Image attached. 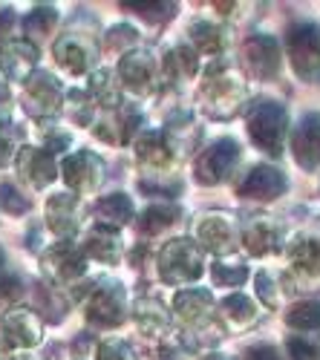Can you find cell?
Instances as JSON below:
<instances>
[{
  "label": "cell",
  "instance_id": "1",
  "mask_svg": "<svg viewBox=\"0 0 320 360\" xmlns=\"http://www.w3.org/2000/svg\"><path fill=\"white\" fill-rule=\"evenodd\" d=\"M159 274L170 285L193 283L202 277V254L191 239H173L159 254Z\"/></svg>",
  "mask_w": 320,
  "mask_h": 360
},
{
  "label": "cell",
  "instance_id": "2",
  "mask_svg": "<svg viewBox=\"0 0 320 360\" xmlns=\"http://www.w3.org/2000/svg\"><path fill=\"white\" fill-rule=\"evenodd\" d=\"M248 136L254 144L266 153L277 156L283 150V136H286V112L280 104L271 101H260L248 112Z\"/></svg>",
  "mask_w": 320,
  "mask_h": 360
},
{
  "label": "cell",
  "instance_id": "3",
  "mask_svg": "<svg viewBox=\"0 0 320 360\" xmlns=\"http://www.w3.org/2000/svg\"><path fill=\"white\" fill-rule=\"evenodd\" d=\"M23 110L32 118H46L61 110V84L49 72H32L23 81Z\"/></svg>",
  "mask_w": 320,
  "mask_h": 360
},
{
  "label": "cell",
  "instance_id": "4",
  "mask_svg": "<svg viewBox=\"0 0 320 360\" xmlns=\"http://www.w3.org/2000/svg\"><path fill=\"white\" fill-rule=\"evenodd\" d=\"M288 55L300 78L320 81V32L314 26H297L288 32Z\"/></svg>",
  "mask_w": 320,
  "mask_h": 360
},
{
  "label": "cell",
  "instance_id": "5",
  "mask_svg": "<svg viewBox=\"0 0 320 360\" xmlns=\"http://www.w3.org/2000/svg\"><path fill=\"white\" fill-rule=\"evenodd\" d=\"M237 159H240L237 141L219 139L217 144H211L205 153L199 156V162H196V179H199L202 185H217V182H222V179L231 170H234Z\"/></svg>",
  "mask_w": 320,
  "mask_h": 360
},
{
  "label": "cell",
  "instance_id": "6",
  "mask_svg": "<svg viewBox=\"0 0 320 360\" xmlns=\"http://www.w3.org/2000/svg\"><path fill=\"white\" fill-rule=\"evenodd\" d=\"M87 320L96 326H119L124 320V294L119 285L104 283L93 291V297L87 300Z\"/></svg>",
  "mask_w": 320,
  "mask_h": 360
},
{
  "label": "cell",
  "instance_id": "7",
  "mask_svg": "<svg viewBox=\"0 0 320 360\" xmlns=\"http://www.w3.org/2000/svg\"><path fill=\"white\" fill-rule=\"evenodd\" d=\"M64 182L70 191H78V193H87V191H96L101 185V159L87 153V150H81V153H72L64 159Z\"/></svg>",
  "mask_w": 320,
  "mask_h": 360
},
{
  "label": "cell",
  "instance_id": "8",
  "mask_svg": "<svg viewBox=\"0 0 320 360\" xmlns=\"http://www.w3.org/2000/svg\"><path fill=\"white\" fill-rule=\"evenodd\" d=\"M4 338L15 349H32L41 340V317L32 309H12L0 320Z\"/></svg>",
  "mask_w": 320,
  "mask_h": 360
},
{
  "label": "cell",
  "instance_id": "9",
  "mask_svg": "<svg viewBox=\"0 0 320 360\" xmlns=\"http://www.w3.org/2000/svg\"><path fill=\"white\" fill-rule=\"evenodd\" d=\"M243 58H245V70L257 78H274L280 70V46L274 38L266 35L248 38V44L243 46Z\"/></svg>",
  "mask_w": 320,
  "mask_h": 360
},
{
  "label": "cell",
  "instance_id": "10",
  "mask_svg": "<svg viewBox=\"0 0 320 360\" xmlns=\"http://www.w3.org/2000/svg\"><path fill=\"white\" fill-rule=\"evenodd\" d=\"M18 173L26 185L32 188H46L49 182H55V162L49 150H38V147H23L18 153Z\"/></svg>",
  "mask_w": 320,
  "mask_h": 360
},
{
  "label": "cell",
  "instance_id": "11",
  "mask_svg": "<svg viewBox=\"0 0 320 360\" xmlns=\"http://www.w3.org/2000/svg\"><path fill=\"white\" fill-rule=\"evenodd\" d=\"M38 64V49L29 41H9L0 46V72L12 81H26Z\"/></svg>",
  "mask_w": 320,
  "mask_h": 360
},
{
  "label": "cell",
  "instance_id": "12",
  "mask_svg": "<svg viewBox=\"0 0 320 360\" xmlns=\"http://www.w3.org/2000/svg\"><path fill=\"white\" fill-rule=\"evenodd\" d=\"M119 78L130 93H148L151 89V84H153V78H156V67H153V58L148 55V52H139V49H133V52H127L124 58H122V64H119Z\"/></svg>",
  "mask_w": 320,
  "mask_h": 360
},
{
  "label": "cell",
  "instance_id": "13",
  "mask_svg": "<svg viewBox=\"0 0 320 360\" xmlns=\"http://www.w3.org/2000/svg\"><path fill=\"white\" fill-rule=\"evenodd\" d=\"M292 150H295L297 165H303L306 170L320 167V115L317 112L306 115L297 124L295 139H292Z\"/></svg>",
  "mask_w": 320,
  "mask_h": 360
},
{
  "label": "cell",
  "instance_id": "14",
  "mask_svg": "<svg viewBox=\"0 0 320 360\" xmlns=\"http://www.w3.org/2000/svg\"><path fill=\"white\" fill-rule=\"evenodd\" d=\"M240 98H243V84H237L231 75L214 78L205 86V93H202V104H205V110L211 115H219V118L234 112L240 107Z\"/></svg>",
  "mask_w": 320,
  "mask_h": 360
},
{
  "label": "cell",
  "instance_id": "15",
  "mask_svg": "<svg viewBox=\"0 0 320 360\" xmlns=\"http://www.w3.org/2000/svg\"><path fill=\"white\" fill-rule=\"evenodd\" d=\"M46 271L61 283H75L87 271V259L78 248H72L70 243H61L46 251Z\"/></svg>",
  "mask_w": 320,
  "mask_h": 360
},
{
  "label": "cell",
  "instance_id": "16",
  "mask_svg": "<svg viewBox=\"0 0 320 360\" xmlns=\"http://www.w3.org/2000/svg\"><path fill=\"white\" fill-rule=\"evenodd\" d=\"M55 61L61 64L67 72L81 75L93 64V44L84 35H64L55 44Z\"/></svg>",
  "mask_w": 320,
  "mask_h": 360
},
{
  "label": "cell",
  "instance_id": "17",
  "mask_svg": "<svg viewBox=\"0 0 320 360\" xmlns=\"http://www.w3.org/2000/svg\"><path fill=\"white\" fill-rule=\"evenodd\" d=\"M286 191V179L277 167H269V165H260L254 167L240 185V193L243 196H251V199H274Z\"/></svg>",
  "mask_w": 320,
  "mask_h": 360
},
{
  "label": "cell",
  "instance_id": "18",
  "mask_svg": "<svg viewBox=\"0 0 320 360\" xmlns=\"http://www.w3.org/2000/svg\"><path fill=\"white\" fill-rule=\"evenodd\" d=\"M75 207H78V202L72 193H58L46 202V222L58 236H64V239L75 236V231H78Z\"/></svg>",
  "mask_w": 320,
  "mask_h": 360
},
{
  "label": "cell",
  "instance_id": "19",
  "mask_svg": "<svg viewBox=\"0 0 320 360\" xmlns=\"http://www.w3.org/2000/svg\"><path fill=\"white\" fill-rule=\"evenodd\" d=\"M136 153H139V162L153 173H165L170 167V147L162 133H144L136 141Z\"/></svg>",
  "mask_w": 320,
  "mask_h": 360
},
{
  "label": "cell",
  "instance_id": "20",
  "mask_svg": "<svg viewBox=\"0 0 320 360\" xmlns=\"http://www.w3.org/2000/svg\"><path fill=\"white\" fill-rule=\"evenodd\" d=\"M130 217H133V202H130V196H124V193H110V196H104V199L96 205V219H98L104 228H110V231L127 225Z\"/></svg>",
  "mask_w": 320,
  "mask_h": 360
},
{
  "label": "cell",
  "instance_id": "21",
  "mask_svg": "<svg viewBox=\"0 0 320 360\" xmlns=\"http://www.w3.org/2000/svg\"><path fill=\"white\" fill-rule=\"evenodd\" d=\"M199 243L205 245L211 254H228L231 248H234V231H231V225L219 217H211L199 225Z\"/></svg>",
  "mask_w": 320,
  "mask_h": 360
},
{
  "label": "cell",
  "instance_id": "22",
  "mask_svg": "<svg viewBox=\"0 0 320 360\" xmlns=\"http://www.w3.org/2000/svg\"><path fill=\"white\" fill-rule=\"evenodd\" d=\"M177 314L185 320V323H199L202 317L211 314V294L205 288H188L177 297Z\"/></svg>",
  "mask_w": 320,
  "mask_h": 360
},
{
  "label": "cell",
  "instance_id": "23",
  "mask_svg": "<svg viewBox=\"0 0 320 360\" xmlns=\"http://www.w3.org/2000/svg\"><path fill=\"white\" fill-rule=\"evenodd\" d=\"M119 251H122V243H119V236H115V231H110V228H98L87 239V254L104 265L119 262Z\"/></svg>",
  "mask_w": 320,
  "mask_h": 360
},
{
  "label": "cell",
  "instance_id": "24",
  "mask_svg": "<svg viewBox=\"0 0 320 360\" xmlns=\"http://www.w3.org/2000/svg\"><path fill=\"white\" fill-rule=\"evenodd\" d=\"M177 219H179V211H177V207L153 205V207H148V211L139 217V233H144V236H156V233H162L165 228H170Z\"/></svg>",
  "mask_w": 320,
  "mask_h": 360
},
{
  "label": "cell",
  "instance_id": "25",
  "mask_svg": "<svg viewBox=\"0 0 320 360\" xmlns=\"http://www.w3.org/2000/svg\"><path fill=\"white\" fill-rule=\"evenodd\" d=\"M292 259L303 274L320 277V243L317 239H300V243H295Z\"/></svg>",
  "mask_w": 320,
  "mask_h": 360
},
{
  "label": "cell",
  "instance_id": "26",
  "mask_svg": "<svg viewBox=\"0 0 320 360\" xmlns=\"http://www.w3.org/2000/svg\"><path fill=\"white\" fill-rule=\"evenodd\" d=\"M165 72L167 78H188L196 72V52L188 46H177L170 49L165 58Z\"/></svg>",
  "mask_w": 320,
  "mask_h": 360
},
{
  "label": "cell",
  "instance_id": "27",
  "mask_svg": "<svg viewBox=\"0 0 320 360\" xmlns=\"http://www.w3.org/2000/svg\"><path fill=\"white\" fill-rule=\"evenodd\" d=\"M136 320L139 326L144 328V332H162V328L167 326V311L156 303V300H139L136 303Z\"/></svg>",
  "mask_w": 320,
  "mask_h": 360
},
{
  "label": "cell",
  "instance_id": "28",
  "mask_svg": "<svg viewBox=\"0 0 320 360\" xmlns=\"http://www.w3.org/2000/svg\"><path fill=\"white\" fill-rule=\"evenodd\" d=\"M90 86H93V96H96L107 110L119 107V78H115L110 70L96 72L93 81H90Z\"/></svg>",
  "mask_w": 320,
  "mask_h": 360
},
{
  "label": "cell",
  "instance_id": "29",
  "mask_svg": "<svg viewBox=\"0 0 320 360\" xmlns=\"http://www.w3.org/2000/svg\"><path fill=\"white\" fill-rule=\"evenodd\" d=\"M277 233L269 228V225H251L248 231H245V248L251 251V254H271V251H277Z\"/></svg>",
  "mask_w": 320,
  "mask_h": 360
},
{
  "label": "cell",
  "instance_id": "30",
  "mask_svg": "<svg viewBox=\"0 0 320 360\" xmlns=\"http://www.w3.org/2000/svg\"><path fill=\"white\" fill-rule=\"evenodd\" d=\"M288 326L297 328V332H317L320 328V303H303V306H295L288 311Z\"/></svg>",
  "mask_w": 320,
  "mask_h": 360
},
{
  "label": "cell",
  "instance_id": "31",
  "mask_svg": "<svg viewBox=\"0 0 320 360\" xmlns=\"http://www.w3.org/2000/svg\"><path fill=\"white\" fill-rule=\"evenodd\" d=\"M191 38H193V44L199 46V52H208V55L219 52V46H222L219 29L211 26V23H196V26L191 29Z\"/></svg>",
  "mask_w": 320,
  "mask_h": 360
},
{
  "label": "cell",
  "instance_id": "32",
  "mask_svg": "<svg viewBox=\"0 0 320 360\" xmlns=\"http://www.w3.org/2000/svg\"><path fill=\"white\" fill-rule=\"evenodd\" d=\"M292 360H320V335H303L288 340Z\"/></svg>",
  "mask_w": 320,
  "mask_h": 360
},
{
  "label": "cell",
  "instance_id": "33",
  "mask_svg": "<svg viewBox=\"0 0 320 360\" xmlns=\"http://www.w3.org/2000/svg\"><path fill=\"white\" fill-rule=\"evenodd\" d=\"M55 9H49V6H38L35 12H29L26 15V20H23V26H26V35H32V38H41V35H46V29L55 23Z\"/></svg>",
  "mask_w": 320,
  "mask_h": 360
},
{
  "label": "cell",
  "instance_id": "34",
  "mask_svg": "<svg viewBox=\"0 0 320 360\" xmlns=\"http://www.w3.org/2000/svg\"><path fill=\"white\" fill-rule=\"evenodd\" d=\"M124 6L139 12L144 20H153V23H165L177 15V4H124Z\"/></svg>",
  "mask_w": 320,
  "mask_h": 360
},
{
  "label": "cell",
  "instance_id": "35",
  "mask_svg": "<svg viewBox=\"0 0 320 360\" xmlns=\"http://www.w3.org/2000/svg\"><path fill=\"white\" fill-rule=\"evenodd\" d=\"M0 205H4V211L12 214V217H20L29 211V199L15 188V185H0Z\"/></svg>",
  "mask_w": 320,
  "mask_h": 360
},
{
  "label": "cell",
  "instance_id": "36",
  "mask_svg": "<svg viewBox=\"0 0 320 360\" xmlns=\"http://www.w3.org/2000/svg\"><path fill=\"white\" fill-rule=\"evenodd\" d=\"M228 320H234V323H248L254 317V306H251V300L243 297V294H234V297H228L225 303H222Z\"/></svg>",
  "mask_w": 320,
  "mask_h": 360
},
{
  "label": "cell",
  "instance_id": "37",
  "mask_svg": "<svg viewBox=\"0 0 320 360\" xmlns=\"http://www.w3.org/2000/svg\"><path fill=\"white\" fill-rule=\"evenodd\" d=\"M136 41H139V35H136L133 26H115V29H110V35H107V49L127 52L130 46H136Z\"/></svg>",
  "mask_w": 320,
  "mask_h": 360
},
{
  "label": "cell",
  "instance_id": "38",
  "mask_svg": "<svg viewBox=\"0 0 320 360\" xmlns=\"http://www.w3.org/2000/svg\"><path fill=\"white\" fill-rule=\"evenodd\" d=\"M211 274H214L217 285H240L248 271H245V265L225 268V262H214V265H211Z\"/></svg>",
  "mask_w": 320,
  "mask_h": 360
},
{
  "label": "cell",
  "instance_id": "39",
  "mask_svg": "<svg viewBox=\"0 0 320 360\" xmlns=\"http://www.w3.org/2000/svg\"><path fill=\"white\" fill-rule=\"evenodd\" d=\"M18 130L15 127H9L6 122L0 124V167L4 165H9V159L15 156V144H18Z\"/></svg>",
  "mask_w": 320,
  "mask_h": 360
},
{
  "label": "cell",
  "instance_id": "40",
  "mask_svg": "<svg viewBox=\"0 0 320 360\" xmlns=\"http://www.w3.org/2000/svg\"><path fill=\"white\" fill-rule=\"evenodd\" d=\"M96 360H136V354L130 352V346H124L119 340H107V343H101Z\"/></svg>",
  "mask_w": 320,
  "mask_h": 360
},
{
  "label": "cell",
  "instance_id": "41",
  "mask_svg": "<svg viewBox=\"0 0 320 360\" xmlns=\"http://www.w3.org/2000/svg\"><path fill=\"white\" fill-rule=\"evenodd\" d=\"M20 283L15 280V277H9V280H0V309H6V306H12L15 300L20 297Z\"/></svg>",
  "mask_w": 320,
  "mask_h": 360
},
{
  "label": "cell",
  "instance_id": "42",
  "mask_svg": "<svg viewBox=\"0 0 320 360\" xmlns=\"http://www.w3.org/2000/svg\"><path fill=\"white\" fill-rule=\"evenodd\" d=\"M162 360H188V352H185L179 343L165 340V343H162Z\"/></svg>",
  "mask_w": 320,
  "mask_h": 360
},
{
  "label": "cell",
  "instance_id": "43",
  "mask_svg": "<svg viewBox=\"0 0 320 360\" xmlns=\"http://www.w3.org/2000/svg\"><path fill=\"white\" fill-rule=\"evenodd\" d=\"M46 133V147H52V150H64L67 144H70V136L67 133H61V130H44Z\"/></svg>",
  "mask_w": 320,
  "mask_h": 360
},
{
  "label": "cell",
  "instance_id": "44",
  "mask_svg": "<svg viewBox=\"0 0 320 360\" xmlns=\"http://www.w3.org/2000/svg\"><path fill=\"white\" fill-rule=\"evenodd\" d=\"M257 288H260V294H263V303L274 309V294H271V283H269V274H260V277H257Z\"/></svg>",
  "mask_w": 320,
  "mask_h": 360
},
{
  "label": "cell",
  "instance_id": "45",
  "mask_svg": "<svg viewBox=\"0 0 320 360\" xmlns=\"http://www.w3.org/2000/svg\"><path fill=\"white\" fill-rule=\"evenodd\" d=\"M248 360H280L274 349L260 346V349H248Z\"/></svg>",
  "mask_w": 320,
  "mask_h": 360
},
{
  "label": "cell",
  "instance_id": "46",
  "mask_svg": "<svg viewBox=\"0 0 320 360\" xmlns=\"http://www.w3.org/2000/svg\"><path fill=\"white\" fill-rule=\"evenodd\" d=\"M6 115H9V89L4 81H0V124L6 122Z\"/></svg>",
  "mask_w": 320,
  "mask_h": 360
},
{
  "label": "cell",
  "instance_id": "47",
  "mask_svg": "<svg viewBox=\"0 0 320 360\" xmlns=\"http://www.w3.org/2000/svg\"><path fill=\"white\" fill-rule=\"evenodd\" d=\"M12 360H38V357L29 354V352H23V354H12Z\"/></svg>",
  "mask_w": 320,
  "mask_h": 360
},
{
  "label": "cell",
  "instance_id": "48",
  "mask_svg": "<svg viewBox=\"0 0 320 360\" xmlns=\"http://www.w3.org/2000/svg\"><path fill=\"white\" fill-rule=\"evenodd\" d=\"M0 360H12V354L6 352V346H4V343H0Z\"/></svg>",
  "mask_w": 320,
  "mask_h": 360
},
{
  "label": "cell",
  "instance_id": "49",
  "mask_svg": "<svg viewBox=\"0 0 320 360\" xmlns=\"http://www.w3.org/2000/svg\"><path fill=\"white\" fill-rule=\"evenodd\" d=\"M205 360H231V357H222V354H211V357H205Z\"/></svg>",
  "mask_w": 320,
  "mask_h": 360
},
{
  "label": "cell",
  "instance_id": "50",
  "mask_svg": "<svg viewBox=\"0 0 320 360\" xmlns=\"http://www.w3.org/2000/svg\"><path fill=\"white\" fill-rule=\"evenodd\" d=\"M4 259H6V257H4V251H0V268H4Z\"/></svg>",
  "mask_w": 320,
  "mask_h": 360
}]
</instances>
